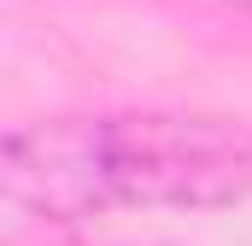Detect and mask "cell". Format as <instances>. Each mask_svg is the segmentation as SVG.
<instances>
[{
  "label": "cell",
  "mask_w": 252,
  "mask_h": 246,
  "mask_svg": "<svg viewBox=\"0 0 252 246\" xmlns=\"http://www.w3.org/2000/svg\"><path fill=\"white\" fill-rule=\"evenodd\" d=\"M6 205L82 223L100 211H211L252 193V129L199 112L41 118L0 147Z\"/></svg>",
  "instance_id": "obj_1"
},
{
  "label": "cell",
  "mask_w": 252,
  "mask_h": 246,
  "mask_svg": "<svg viewBox=\"0 0 252 246\" xmlns=\"http://www.w3.org/2000/svg\"><path fill=\"white\" fill-rule=\"evenodd\" d=\"M199 6H229V12H252V0H199Z\"/></svg>",
  "instance_id": "obj_2"
}]
</instances>
